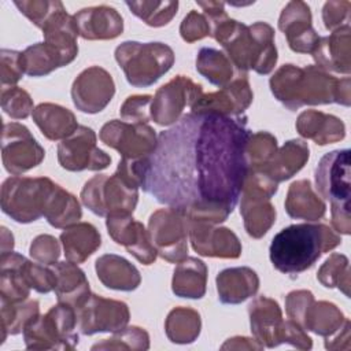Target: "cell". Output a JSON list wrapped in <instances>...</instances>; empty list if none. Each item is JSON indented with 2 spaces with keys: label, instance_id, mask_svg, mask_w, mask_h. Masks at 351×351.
Returning a JSON list of instances; mask_svg holds the SVG:
<instances>
[{
  "label": "cell",
  "instance_id": "cell-1",
  "mask_svg": "<svg viewBox=\"0 0 351 351\" xmlns=\"http://www.w3.org/2000/svg\"><path fill=\"white\" fill-rule=\"evenodd\" d=\"M251 133L244 114H184L158 134L143 189L192 221H226L250 171L245 147Z\"/></svg>",
  "mask_w": 351,
  "mask_h": 351
},
{
  "label": "cell",
  "instance_id": "cell-2",
  "mask_svg": "<svg viewBox=\"0 0 351 351\" xmlns=\"http://www.w3.org/2000/svg\"><path fill=\"white\" fill-rule=\"evenodd\" d=\"M210 23V36L218 41L237 71L254 70L266 75L273 71L278 55L274 29L266 22L241 23L228 16L222 1H197Z\"/></svg>",
  "mask_w": 351,
  "mask_h": 351
},
{
  "label": "cell",
  "instance_id": "cell-3",
  "mask_svg": "<svg viewBox=\"0 0 351 351\" xmlns=\"http://www.w3.org/2000/svg\"><path fill=\"white\" fill-rule=\"evenodd\" d=\"M269 85L273 96L291 111L303 106L351 104L350 77L336 78L315 64H282L270 77Z\"/></svg>",
  "mask_w": 351,
  "mask_h": 351
},
{
  "label": "cell",
  "instance_id": "cell-4",
  "mask_svg": "<svg viewBox=\"0 0 351 351\" xmlns=\"http://www.w3.org/2000/svg\"><path fill=\"white\" fill-rule=\"evenodd\" d=\"M340 243V234L325 223H295L281 229L273 237L269 255L278 271L299 274Z\"/></svg>",
  "mask_w": 351,
  "mask_h": 351
},
{
  "label": "cell",
  "instance_id": "cell-5",
  "mask_svg": "<svg viewBox=\"0 0 351 351\" xmlns=\"http://www.w3.org/2000/svg\"><path fill=\"white\" fill-rule=\"evenodd\" d=\"M314 178L319 195L330 202L333 229L339 234H350V149H333L325 154L315 167Z\"/></svg>",
  "mask_w": 351,
  "mask_h": 351
},
{
  "label": "cell",
  "instance_id": "cell-6",
  "mask_svg": "<svg viewBox=\"0 0 351 351\" xmlns=\"http://www.w3.org/2000/svg\"><path fill=\"white\" fill-rule=\"evenodd\" d=\"M114 55L126 81L136 88L154 85L174 64V51L159 41H123Z\"/></svg>",
  "mask_w": 351,
  "mask_h": 351
},
{
  "label": "cell",
  "instance_id": "cell-7",
  "mask_svg": "<svg viewBox=\"0 0 351 351\" xmlns=\"http://www.w3.org/2000/svg\"><path fill=\"white\" fill-rule=\"evenodd\" d=\"M56 184L48 177H8L1 185V210L19 223H30L45 215Z\"/></svg>",
  "mask_w": 351,
  "mask_h": 351
},
{
  "label": "cell",
  "instance_id": "cell-8",
  "mask_svg": "<svg viewBox=\"0 0 351 351\" xmlns=\"http://www.w3.org/2000/svg\"><path fill=\"white\" fill-rule=\"evenodd\" d=\"M75 308L66 303L52 306L23 330L27 350H74L80 341Z\"/></svg>",
  "mask_w": 351,
  "mask_h": 351
},
{
  "label": "cell",
  "instance_id": "cell-9",
  "mask_svg": "<svg viewBox=\"0 0 351 351\" xmlns=\"http://www.w3.org/2000/svg\"><path fill=\"white\" fill-rule=\"evenodd\" d=\"M278 184L258 170H250L241 191L240 214L244 229L252 239L263 237L276 222V208L270 199L277 193Z\"/></svg>",
  "mask_w": 351,
  "mask_h": 351
},
{
  "label": "cell",
  "instance_id": "cell-10",
  "mask_svg": "<svg viewBox=\"0 0 351 351\" xmlns=\"http://www.w3.org/2000/svg\"><path fill=\"white\" fill-rule=\"evenodd\" d=\"M81 202L99 217L118 213L133 214L138 202V189L129 185L118 173L96 174L85 182Z\"/></svg>",
  "mask_w": 351,
  "mask_h": 351
},
{
  "label": "cell",
  "instance_id": "cell-11",
  "mask_svg": "<svg viewBox=\"0 0 351 351\" xmlns=\"http://www.w3.org/2000/svg\"><path fill=\"white\" fill-rule=\"evenodd\" d=\"M188 230V217L174 207L159 208L148 219L151 241L158 255L170 263H178L186 258Z\"/></svg>",
  "mask_w": 351,
  "mask_h": 351
},
{
  "label": "cell",
  "instance_id": "cell-12",
  "mask_svg": "<svg viewBox=\"0 0 351 351\" xmlns=\"http://www.w3.org/2000/svg\"><path fill=\"white\" fill-rule=\"evenodd\" d=\"M203 95V86L186 75H176L162 85L151 103V119L159 126L174 125L186 107Z\"/></svg>",
  "mask_w": 351,
  "mask_h": 351
},
{
  "label": "cell",
  "instance_id": "cell-13",
  "mask_svg": "<svg viewBox=\"0 0 351 351\" xmlns=\"http://www.w3.org/2000/svg\"><path fill=\"white\" fill-rule=\"evenodd\" d=\"M100 140L126 159H143L154 154L158 136L148 123H130L121 119L106 122L99 133Z\"/></svg>",
  "mask_w": 351,
  "mask_h": 351
},
{
  "label": "cell",
  "instance_id": "cell-14",
  "mask_svg": "<svg viewBox=\"0 0 351 351\" xmlns=\"http://www.w3.org/2000/svg\"><path fill=\"white\" fill-rule=\"evenodd\" d=\"M77 326L81 335L90 336L100 332L115 333L128 326L130 313L125 302L107 299L96 293L75 307Z\"/></svg>",
  "mask_w": 351,
  "mask_h": 351
},
{
  "label": "cell",
  "instance_id": "cell-15",
  "mask_svg": "<svg viewBox=\"0 0 351 351\" xmlns=\"http://www.w3.org/2000/svg\"><path fill=\"white\" fill-rule=\"evenodd\" d=\"M92 128L80 125L77 130L58 145V162L69 171H99L110 166L111 158L96 144Z\"/></svg>",
  "mask_w": 351,
  "mask_h": 351
},
{
  "label": "cell",
  "instance_id": "cell-16",
  "mask_svg": "<svg viewBox=\"0 0 351 351\" xmlns=\"http://www.w3.org/2000/svg\"><path fill=\"white\" fill-rule=\"evenodd\" d=\"M44 158V148L37 143L25 125L19 122L3 125L1 159L4 169L10 174H23L38 166Z\"/></svg>",
  "mask_w": 351,
  "mask_h": 351
},
{
  "label": "cell",
  "instance_id": "cell-17",
  "mask_svg": "<svg viewBox=\"0 0 351 351\" xmlns=\"http://www.w3.org/2000/svg\"><path fill=\"white\" fill-rule=\"evenodd\" d=\"M114 95V80L111 74L100 66H90L82 70L71 85L74 106L77 110L86 114H97L104 110Z\"/></svg>",
  "mask_w": 351,
  "mask_h": 351
},
{
  "label": "cell",
  "instance_id": "cell-18",
  "mask_svg": "<svg viewBox=\"0 0 351 351\" xmlns=\"http://www.w3.org/2000/svg\"><path fill=\"white\" fill-rule=\"evenodd\" d=\"M252 99L254 93L248 77L245 73H240L219 90L203 93L191 107V112L237 117L244 114Z\"/></svg>",
  "mask_w": 351,
  "mask_h": 351
},
{
  "label": "cell",
  "instance_id": "cell-19",
  "mask_svg": "<svg viewBox=\"0 0 351 351\" xmlns=\"http://www.w3.org/2000/svg\"><path fill=\"white\" fill-rule=\"evenodd\" d=\"M188 237L192 248L202 256L236 259L241 255V243L229 228L189 219Z\"/></svg>",
  "mask_w": 351,
  "mask_h": 351
},
{
  "label": "cell",
  "instance_id": "cell-20",
  "mask_svg": "<svg viewBox=\"0 0 351 351\" xmlns=\"http://www.w3.org/2000/svg\"><path fill=\"white\" fill-rule=\"evenodd\" d=\"M106 226L111 239L126 248L140 263L151 265L156 261L158 252L151 241L148 230L136 221L132 214H111L106 217Z\"/></svg>",
  "mask_w": 351,
  "mask_h": 351
},
{
  "label": "cell",
  "instance_id": "cell-21",
  "mask_svg": "<svg viewBox=\"0 0 351 351\" xmlns=\"http://www.w3.org/2000/svg\"><path fill=\"white\" fill-rule=\"evenodd\" d=\"M311 11L307 3L300 0L289 1L278 18V29L284 33L289 48L298 53L314 51L321 36L313 27Z\"/></svg>",
  "mask_w": 351,
  "mask_h": 351
},
{
  "label": "cell",
  "instance_id": "cell-22",
  "mask_svg": "<svg viewBox=\"0 0 351 351\" xmlns=\"http://www.w3.org/2000/svg\"><path fill=\"white\" fill-rule=\"evenodd\" d=\"M251 332L263 347L282 344L285 319L278 303L269 296H258L248 304Z\"/></svg>",
  "mask_w": 351,
  "mask_h": 351
},
{
  "label": "cell",
  "instance_id": "cell-23",
  "mask_svg": "<svg viewBox=\"0 0 351 351\" xmlns=\"http://www.w3.org/2000/svg\"><path fill=\"white\" fill-rule=\"evenodd\" d=\"M73 16L78 34L85 40H112L123 32L121 14L110 5L86 7Z\"/></svg>",
  "mask_w": 351,
  "mask_h": 351
},
{
  "label": "cell",
  "instance_id": "cell-24",
  "mask_svg": "<svg viewBox=\"0 0 351 351\" xmlns=\"http://www.w3.org/2000/svg\"><path fill=\"white\" fill-rule=\"evenodd\" d=\"M351 29L346 25L329 36L319 37L311 56L315 66L325 71L348 75L351 73Z\"/></svg>",
  "mask_w": 351,
  "mask_h": 351
},
{
  "label": "cell",
  "instance_id": "cell-25",
  "mask_svg": "<svg viewBox=\"0 0 351 351\" xmlns=\"http://www.w3.org/2000/svg\"><path fill=\"white\" fill-rule=\"evenodd\" d=\"M218 299L223 304H239L254 296L259 289V277L247 266L228 267L215 278Z\"/></svg>",
  "mask_w": 351,
  "mask_h": 351
},
{
  "label": "cell",
  "instance_id": "cell-26",
  "mask_svg": "<svg viewBox=\"0 0 351 351\" xmlns=\"http://www.w3.org/2000/svg\"><path fill=\"white\" fill-rule=\"evenodd\" d=\"M310 158V148L306 141L293 138L277 148L270 160L258 171L263 173L276 184L293 177L303 169Z\"/></svg>",
  "mask_w": 351,
  "mask_h": 351
},
{
  "label": "cell",
  "instance_id": "cell-27",
  "mask_svg": "<svg viewBox=\"0 0 351 351\" xmlns=\"http://www.w3.org/2000/svg\"><path fill=\"white\" fill-rule=\"evenodd\" d=\"M295 128L302 137L313 140L318 145L337 143L346 136V125L340 118L317 110L300 112Z\"/></svg>",
  "mask_w": 351,
  "mask_h": 351
},
{
  "label": "cell",
  "instance_id": "cell-28",
  "mask_svg": "<svg viewBox=\"0 0 351 351\" xmlns=\"http://www.w3.org/2000/svg\"><path fill=\"white\" fill-rule=\"evenodd\" d=\"M95 270L100 282L110 289L130 292L138 288L141 282L137 267L117 254L99 256L95 263Z\"/></svg>",
  "mask_w": 351,
  "mask_h": 351
},
{
  "label": "cell",
  "instance_id": "cell-29",
  "mask_svg": "<svg viewBox=\"0 0 351 351\" xmlns=\"http://www.w3.org/2000/svg\"><path fill=\"white\" fill-rule=\"evenodd\" d=\"M284 206L291 218L307 222L318 221L326 213L325 202L315 193L308 180H298L289 185Z\"/></svg>",
  "mask_w": 351,
  "mask_h": 351
},
{
  "label": "cell",
  "instance_id": "cell-30",
  "mask_svg": "<svg viewBox=\"0 0 351 351\" xmlns=\"http://www.w3.org/2000/svg\"><path fill=\"white\" fill-rule=\"evenodd\" d=\"M55 276V295L59 303H66L78 307L90 293L89 282L85 273L78 267L77 263L70 261L56 262L51 265Z\"/></svg>",
  "mask_w": 351,
  "mask_h": 351
},
{
  "label": "cell",
  "instance_id": "cell-31",
  "mask_svg": "<svg viewBox=\"0 0 351 351\" xmlns=\"http://www.w3.org/2000/svg\"><path fill=\"white\" fill-rule=\"evenodd\" d=\"M32 117L41 133L52 141L67 138L80 126L74 112L60 104L40 103Z\"/></svg>",
  "mask_w": 351,
  "mask_h": 351
},
{
  "label": "cell",
  "instance_id": "cell-32",
  "mask_svg": "<svg viewBox=\"0 0 351 351\" xmlns=\"http://www.w3.org/2000/svg\"><path fill=\"white\" fill-rule=\"evenodd\" d=\"M59 239L66 259L77 265L85 262L101 245L99 230L89 222H77L66 228Z\"/></svg>",
  "mask_w": 351,
  "mask_h": 351
},
{
  "label": "cell",
  "instance_id": "cell-33",
  "mask_svg": "<svg viewBox=\"0 0 351 351\" xmlns=\"http://www.w3.org/2000/svg\"><path fill=\"white\" fill-rule=\"evenodd\" d=\"M207 266L195 256H186L177 263L173 271L171 289L176 296L202 299L206 293Z\"/></svg>",
  "mask_w": 351,
  "mask_h": 351
},
{
  "label": "cell",
  "instance_id": "cell-34",
  "mask_svg": "<svg viewBox=\"0 0 351 351\" xmlns=\"http://www.w3.org/2000/svg\"><path fill=\"white\" fill-rule=\"evenodd\" d=\"M25 74L29 77H44L52 73L53 70L67 66L75 58L62 51L59 47L43 41L29 45L22 51Z\"/></svg>",
  "mask_w": 351,
  "mask_h": 351
},
{
  "label": "cell",
  "instance_id": "cell-35",
  "mask_svg": "<svg viewBox=\"0 0 351 351\" xmlns=\"http://www.w3.org/2000/svg\"><path fill=\"white\" fill-rule=\"evenodd\" d=\"M346 319L343 311L335 303L328 300L317 302L313 298L306 306L299 326L315 335L329 337L343 326Z\"/></svg>",
  "mask_w": 351,
  "mask_h": 351
},
{
  "label": "cell",
  "instance_id": "cell-36",
  "mask_svg": "<svg viewBox=\"0 0 351 351\" xmlns=\"http://www.w3.org/2000/svg\"><path fill=\"white\" fill-rule=\"evenodd\" d=\"M23 259V255L14 251L1 254L0 298L10 302H23L27 299L32 288L27 285L22 273Z\"/></svg>",
  "mask_w": 351,
  "mask_h": 351
},
{
  "label": "cell",
  "instance_id": "cell-37",
  "mask_svg": "<svg viewBox=\"0 0 351 351\" xmlns=\"http://www.w3.org/2000/svg\"><path fill=\"white\" fill-rule=\"evenodd\" d=\"M196 70L210 84L219 88L228 85L240 71L236 70L228 55L213 47H203L196 55Z\"/></svg>",
  "mask_w": 351,
  "mask_h": 351
},
{
  "label": "cell",
  "instance_id": "cell-38",
  "mask_svg": "<svg viewBox=\"0 0 351 351\" xmlns=\"http://www.w3.org/2000/svg\"><path fill=\"white\" fill-rule=\"evenodd\" d=\"M202 329L200 314L191 307H174L166 317L165 332L167 339L176 344L193 343Z\"/></svg>",
  "mask_w": 351,
  "mask_h": 351
},
{
  "label": "cell",
  "instance_id": "cell-39",
  "mask_svg": "<svg viewBox=\"0 0 351 351\" xmlns=\"http://www.w3.org/2000/svg\"><path fill=\"white\" fill-rule=\"evenodd\" d=\"M82 217L81 204L77 197L56 184L44 218L48 223L58 229H66L77 223Z\"/></svg>",
  "mask_w": 351,
  "mask_h": 351
},
{
  "label": "cell",
  "instance_id": "cell-40",
  "mask_svg": "<svg viewBox=\"0 0 351 351\" xmlns=\"http://www.w3.org/2000/svg\"><path fill=\"white\" fill-rule=\"evenodd\" d=\"M1 306V343L8 335H18L40 315V303L37 300L10 302L0 298Z\"/></svg>",
  "mask_w": 351,
  "mask_h": 351
},
{
  "label": "cell",
  "instance_id": "cell-41",
  "mask_svg": "<svg viewBox=\"0 0 351 351\" xmlns=\"http://www.w3.org/2000/svg\"><path fill=\"white\" fill-rule=\"evenodd\" d=\"M317 278L324 287L337 288L350 298V262L346 255L330 254L318 269Z\"/></svg>",
  "mask_w": 351,
  "mask_h": 351
},
{
  "label": "cell",
  "instance_id": "cell-42",
  "mask_svg": "<svg viewBox=\"0 0 351 351\" xmlns=\"http://www.w3.org/2000/svg\"><path fill=\"white\" fill-rule=\"evenodd\" d=\"M129 10L151 27L167 25L177 14L178 1H126Z\"/></svg>",
  "mask_w": 351,
  "mask_h": 351
},
{
  "label": "cell",
  "instance_id": "cell-43",
  "mask_svg": "<svg viewBox=\"0 0 351 351\" xmlns=\"http://www.w3.org/2000/svg\"><path fill=\"white\" fill-rule=\"evenodd\" d=\"M149 335L140 326H125L112 333L111 337L103 339L92 346V350H148Z\"/></svg>",
  "mask_w": 351,
  "mask_h": 351
},
{
  "label": "cell",
  "instance_id": "cell-44",
  "mask_svg": "<svg viewBox=\"0 0 351 351\" xmlns=\"http://www.w3.org/2000/svg\"><path fill=\"white\" fill-rule=\"evenodd\" d=\"M277 148V138L271 133L265 130L251 133L245 147L250 170L262 169L274 155Z\"/></svg>",
  "mask_w": 351,
  "mask_h": 351
},
{
  "label": "cell",
  "instance_id": "cell-45",
  "mask_svg": "<svg viewBox=\"0 0 351 351\" xmlns=\"http://www.w3.org/2000/svg\"><path fill=\"white\" fill-rule=\"evenodd\" d=\"M1 108L12 119H25L33 114V99L27 90L19 86L1 89Z\"/></svg>",
  "mask_w": 351,
  "mask_h": 351
},
{
  "label": "cell",
  "instance_id": "cell-46",
  "mask_svg": "<svg viewBox=\"0 0 351 351\" xmlns=\"http://www.w3.org/2000/svg\"><path fill=\"white\" fill-rule=\"evenodd\" d=\"M22 273L27 285L36 292L48 293L55 289L56 276L52 266L33 262L25 258L22 262Z\"/></svg>",
  "mask_w": 351,
  "mask_h": 351
},
{
  "label": "cell",
  "instance_id": "cell-47",
  "mask_svg": "<svg viewBox=\"0 0 351 351\" xmlns=\"http://www.w3.org/2000/svg\"><path fill=\"white\" fill-rule=\"evenodd\" d=\"M14 4L38 29H43L49 16L63 7V3L58 0H22L14 1Z\"/></svg>",
  "mask_w": 351,
  "mask_h": 351
},
{
  "label": "cell",
  "instance_id": "cell-48",
  "mask_svg": "<svg viewBox=\"0 0 351 351\" xmlns=\"http://www.w3.org/2000/svg\"><path fill=\"white\" fill-rule=\"evenodd\" d=\"M25 74L23 58L21 51L5 49L0 51V80L1 89L16 86V82Z\"/></svg>",
  "mask_w": 351,
  "mask_h": 351
},
{
  "label": "cell",
  "instance_id": "cell-49",
  "mask_svg": "<svg viewBox=\"0 0 351 351\" xmlns=\"http://www.w3.org/2000/svg\"><path fill=\"white\" fill-rule=\"evenodd\" d=\"M151 95H132L125 99L119 108L121 118L130 123H148L151 119Z\"/></svg>",
  "mask_w": 351,
  "mask_h": 351
},
{
  "label": "cell",
  "instance_id": "cell-50",
  "mask_svg": "<svg viewBox=\"0 0 351 351\" xmlns=\"http://www.w3.org/2000/svg\"><path fill=\"white\" fill-rule=\"evenodd\" d=\"M29 254L36 262L51 266L56 263L60 256V244L51 234H38L33 239Z\"/></svg>",
  "mask_w": 351,
  "mask_h": 351
},
{
  "label": "cell",
  "instance_id": "cell-51",
  "mask_svg": "<svg viewBox=\"0 0 351 351\" xmlns=\"http://www.w3.org/2000/svg\"><path fill=\"white\" fill-rule=\"evenodd\" d=\"M180 34L184 41L195 43L210 36V23L204 14L191 10L180 25Z\"/></svg>",
  "mask_w": 351,
  "mask_h": 351
},
{
  "label": "cell",
  "instance_id": "cell-52",
  "mask_svg": "<svg viewBox=\"0 0 351 351\" xmlns=\"http://www.w3.org/2000/svg\"><path fill=\"white\" fill-rule=\"evenodd\" d=\"M351 3L348 0H330L322 7V21L326 30H337L350 25Z\"/></svg>",
  "mask_w": 351,
  "mask_h": 351
},
{
  "label": "cell",
  "instance_id": "cell-53",
  "mask_svg": "<svg viewBox=\"0 0 351 351\" xmlns=\"http://www.w3.org/2000/svg\"><path fill=\"white\" fill-rule=\"evenodd\" d=\"M282 343H288L292 347H296L299 350H310L313 347L311 337L306 333L303 328H300L292 319H285Z\"/></svg>",
  "mask_w": 351,
  "mask_h": 351
},
{
  "label": "cell",
  "instance_id": "cell-54",
  "mask_svg": "<svg viewBox=\"0 0 351 351\" xmlns=\"http://www.w3.org/2000/svg\"><path fill=\"white\" fill-rule=\"evenodd\" d=\"M351 322L347 318L343 326L332 336L325 337V348L328 350H350L351 348Z\"/></svg>",
  "mask_w": 351,
  "mask_h": 351
},
{
  "label": "cell",
  "instance_id": "cell-55",
  "mask_svg": "<svg viewBox=\"0 0 351 351\" xmlns=\"http://www.w3.org/2000/svg\"><path fill=\"white\" fill-rule=\"evenodd\" d=\"M263 346L255 340L245 336H234L228 339L222 346L221 350H262Z\"/></svg>",
  "mask_w": 351,
  "mask_h": 351
},
{
  "label": "cell",
  "instance_id": "cell-56",
  "mask_svg": "<svg viewBox=\"0 0 351 351\" xmlns=\"http://www.w3.org/2000/svg\"><path fill=\"white\" fill-rule=\"evenodd\" d=\"M14 248V236L7 228H1V254L10 252Z\"/></svg>",
  "mask_w": 351,
  "mask_h": 351
}]
</instances>
